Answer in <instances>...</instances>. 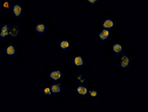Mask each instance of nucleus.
I'll use <instances>...</instances> for the list:
<instances>
[{
    "label": "nucleus",
    "instance_id": "1",
    "mask_svg": "<svg viewBox=\"0 0 148 112\" xmlns=\"http://www.w3.org/2000/svg\"><path fill=\"white\" fill-rule=\"evenodd\" d=\"M113 63L114 65L120 67L122 70L127 71L131 67L132 65V57L129 54L123 53L119 56H115L113 58Z\"/></svg>",
    "mask_w": 148,
    "mask_h": 112
},
{
    "label": "nucleus",
    "instance_id": "11",
    "mask_svg": "<svg viewBox=\"0 0 148 112\" xmlns=\"http://www.w3.org/2000/svg\"><path fill=\"white\" fill-rule=\"evenodd\" d=\"M72 47V41L68 38H62L58 42V48L61 52H68Z\"/></svg>",
    "mask_w": 148,
    "mask_h": 112
},
{
    "label": "nucleus",
    "instance_id": "4",
    "mask_svg": "<svg viewBox=\"0 0 148 112\" xmlns=\"http://www.w3.org/2000/svg\"><path fill=\"white\" fill-rule=\"evenodd\" d=\"M111 37H112V31L105 29V28H102L95 35V39L98 41H99L100 43H103V42L108 41L111 38Z\"/></svg>",
    "mask_w": 148,
    "mask_h": 112
},
{
    "label": "nucleus",
    "instance_id": "15",
    "mask_svg": "<svg viewBox=\"0 0 148 112\" xmlns=\"http://www.w3.org/2000/svg\"><path fill=\"white\" fill-rule=\"evenodd\" d=\"M75 80L77 81L78 84H85L89 81V76L84 73H78L75 77Z\"/></svg>",
    "mask_w": 148,
    "mask_h": 112
},
{
    "label": "nucleus",
    "instance_id": "12",
    "mask_svg": "<svg viewBox=\"0 0 148 112\" xmlns=\"http://www.w3.org/2000/svg\"><path fill=\"white\" fill-rule=\"evenodd\" d=\"M111 52L114 56H119L124 53V46L122 42L116 41L111 47Z\"/></svg>",
    "mask_w": 148,
    "mask_h": 112
},
{
    "label": "nucleus",
    "instance_id": "8",
    "mask_svg": "<svg viewBox=\"0 0 148 112\" xmlns=\"http://www.w3.org/2000/svg\"><path fill=\"white\" fill-rule=\"evenodd\" d=\"M89 88L84 84H78L77 86L75 87V92L78 96L81 98H85L89 95Z\"/></svg>",
    "mask_w": 148,
    "mask_h": 112
},
{
    "label": "nucleus",
    "instance_id": "6",
    "mask_svg": "<svg viewBox=\"0 0 148 112\" xmlns=\"http://www.w3.org/2000/svg\"><path fill=\"white\" fill-rule=\"evenodd\" d=\"M71 62H72V65L78 69L83 68V67H84V66L86 65L85 59H84L83 55H81V54H75L72 57Z\"/></svg>",
    "mask_w": 148,
    "mask_h": 112
},
{
    "label": "nucleus",
    "instance_id": "16",
    "mask_svg": "<svg viewBox=\"0 0 148 112\" xmlns=\"http://www.w3.org/2000/svg\"><path fill=\"white\" fill-rule=\"evenodd\" d=\"M8 37V24H3L0 28V40H4Z\"/></svg>",
    "mask_w": 148,
    "mask_h": 112
},
{
    "label": "nucleus",
    "instance_id": "2",
    "mask_svg": "<svg viewBox=\"0 0 148 112\" xmlns=\"http://www.w3.org/2000/svg\"><path fill=\"white\" fill-rule=\"evenodd\" d=\"M64 71L59 68H55L48 72V79L53 83L60 82L64 78Z\"/></svg>",
    "mask_w": 148,
    "mask_h": 112
},
{
    "label": "nucleus",
    "instance_id": "13",
    "mask_svg": "<svg viewBox=\"0 0 148 112\" xmlns=\"http://www.w3.org/2000/svg\"><path fill=\"white\" fill-rule=\"evenodd\" d=\"M50 88H51V95L56 96L59 95L62 93L63 91V85L61 83H51L50 85Z\"/></svg>",
    "mask_w": 148,
    "mask_h": 112
},
{
    "label": "nucleus",
    "instance_id": "10",
    "mask_svg": "<svg viewBox=\"0 0 148 112\" xmlns=\"http://www.w3.org/2000/svg\"><path fill=\"white\" fill-rule=\"evenodd\" d=\"M33 29L36 35L44 36L47 32V25L44 22H38L34 25Z\"/></svg>",
    "mask_w": 148,
    "mask_h": 112
},
{
    "label": "nucleus",
    "instance_id": "17",
    "mask_svg": "<svg viewBox=\"0 0 148 112\" xmlns=\"http://www.w3.org/2000/svg\"><path fill=\"white\" fill-rule=\"evenodd\" d=\"M41 93H42V96H44V97H50V96H51V91L50 86H48V85L43 86L42 89H41Z\"/></svg>",
    "mask_w": 148,
    "mask_h": 112
},
{
    "label": "nucleus",
    "instance_id": "18",
    "mask_svg": "<svg viewBox=\"0 0 148 112\" xmlns=\"http://www.w3.org/2000/svg\"><path fill=\"white\" fill-rule=\"evenodd\" d=\"M11 3L8 0H3L2 3H1V8L3 11H7L8 9H10L11 8Z\"/></svg>",
    "mask_w": 148,
    "mask_h": 112
},
{
    "label": "nucleus",
    "instance_id": "9",
    "mask_svg": "<svg viewBox=\"0 0 148 112\" xmlns=\"http://www.w3.org/2000/svg\"><path fill=\"white\" fill-rule=\"evenodd\" d=\"M116 26H117V23L115 19L111 17H107L102 21V28L112 31L116 28Z\"/></svg>",
    "mask_w": 148,
    "mask_h": 112
},
{
    "label": "nucleus",
    "instance_id": "5",
    "mask_svg": "<svg viewBox=\"0 0 148 112\" xmlns=\"http://www.w3.org/2000/svg\"><path fill=\"white\" fill-rule=\"evenodd\" d=\"M10 11L12 16L16 18H21L24 13L23 7L20 3H13L11 5Z\"/></svg>",
    "mask_w": 148,
    "mask_h": 112
},
{
    "label": "nucleus",
    "instance_id": "3",
    "mask_svg": "<svg viewBox=\"0 0 148 112\" xmlns=\"http://www.w3.org/2000/svg\"><path fill=\"white\" fill-rule=\"evenodd\" d=\"M8 37L12 39H17L21 36V27L16 22H12L8 24Z\"/></svg>",
    "mask_w": 148,
    "mask_h": 112
},
{
    "label": "nucleus",
    "instance_id": "19",
    "mask_svg": "<svg viewBox=\"0 0 148 112\" xmlns=\"http://www.w3.org/2000/svg\"><path fill=\"white\" fill-rule=\"evenodd\" d=\"M85 1H86V3L89 6H95L99 3L100 0H85Z\"/></svg>",
    "mask_w": 148,
    "mask_h": 112
},
{
    "label": "nucleus",
    "instance_id": "14",
    "mask_svg": "<svg viewBox=\"0 0 148 112\" xmlns=\"http://www.w3.org/2000/svg\"><path fill=\"white\" fill-rule=\"evenodd\" d=\"M89 99L91 101L93 102H95L97 100H99V97H100V91L99 90H98L95 87H93V88H89Z\"/></svg>",
    "mask_w": 148,
    "mask_h": 112
},
{
    "label": "nucleus",
    "instance_id": "7",
    "mask_svg": "<svg viewBox=\"0 0 148 112\" xmlns=\"http://www.w3.org/2000/svg\"><path fill=\"white\" fill-rule=\"evenodd\" d=\"M18 51L17 47L14 44H8L6 47H4L3 54L8 58H13L18 55Z\"/></svg>",
    "mask_w": 148,
    "mask_h": 112
}]
</instances>
